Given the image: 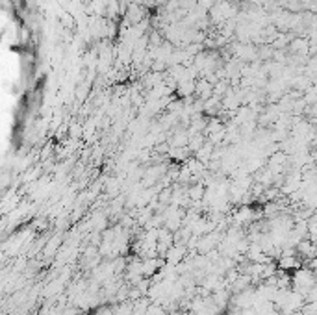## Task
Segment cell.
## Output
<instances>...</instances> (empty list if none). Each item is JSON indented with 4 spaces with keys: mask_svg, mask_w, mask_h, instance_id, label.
I'll list each match as a JSON object with an SVG mask.
<instances>
[{
    "mask_svg": "<svg viewBox=\"0 0 317 315\" xmlns=\"http://www.w3.org/2000/svg\"><path fill=\"white\" fill-rule=\"evenodd\" d=\"M303 258L299 256H282V258H279L277 260V263H279V269L280 271H297V269H301L303 267V262H301Z\"/></svg>",
    "mask_w": 317,
    "mask_h": 315,
    "instance_id": "6da1fadb",
    "label": "cell"
},
{
    "mask_svg": "<svg viewBox=\"0 0 317 315\" xmlns=\"http://www.w3.org/2000/svg\"><path fill=\"white\" fill-rule=\"evenodd\" d=\"M186 252H188V245L184 243H178V245H173L171 249H169L167 256H165V260L171 263H180L182 260H184V256H186Z\"/></svg>",
    "mask_w": 317,
    "mask_h": 315,
    "instance_id": "7a4b0ae2",
    "label": "cell"
},
{
    "mask_svg": "<svg viewBox=\"0 0 317 315\" xmlns=\"http://www.w3.org/2000/svg\"><path fill=\"white\" fill-rule=\"evenodd\" d=\"M206 195V191H204V187H202L201 184H195V185H191L189 187V191H188V197L193 200V202H201V198Z\"/></svg>",
    "mask_w": 317,
    "mask_h": 315,
    "instance_id": "3957f363",
    "label": "cell"
},
{
    "mask_svg": "<svg viewBox=\"0 0 317 315\" xmlns=\"http://www.w3.org/2000/svg\"><path fill=\"white\" fill-rule=\"evenodd\" d=\"M80 312H78V308H69V310H65L61 315H78Z\"/></svg>",
    "mask_w": 317,
    "mask_h": 315,
    "instance_id": "277c9868",
    "label": "cell"
}]
</instances>
